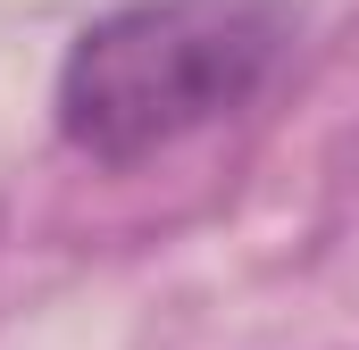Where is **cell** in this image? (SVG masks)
<instances>
[{
  "label": "cell",
  "instance_id": "6da1fadb",
  "mask_svg": "<svg viewBox=\"0 0 359 350\" xmlns=\"http://www.w3.org/2000/svg\"><path fill=\"white\" fill-rule=\"evenodd\" d=\"M292 25L276 0H126L59 59V134L92 167H142L251 108Z\"/></svg>",
  "mask_w": 359,
  "mask_h": 350
}]
</instances>
